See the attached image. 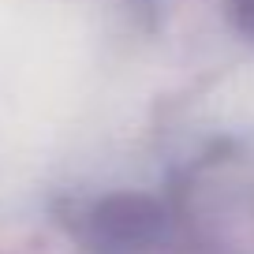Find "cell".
I'll return each mask as SVG.
<instances>
[{"mask_svg":"<svg viewBox=\"0 0 254 254\" xmlns=\"http://www.w3.org/2000/svg\"><path fill=\"white\" fill-rule=\"evenodd\" d=\"M168 236V209L142 190H112L82 213L79 239L94 254H153Z\"/></svg>","mask_w":254,"mask_h":254,"instance_id":"obj_1","label":"cell"},{"mask_svg":"<svg viewBox=\"0 0 254 254\" xmlns=\"http://www.w3.org/2000/svg\"><path fill=\"white\" fill-rule=\"evenodd\" d=\"M232 15H236L239 30L254 38V0H232Z\"/></svg>","mask_w":254,"mask_h":254,"instance_id":"obj_2","label":"cell"}]
</instances>
